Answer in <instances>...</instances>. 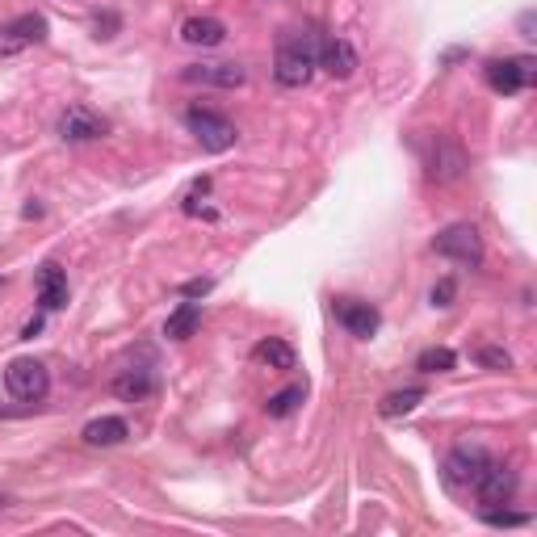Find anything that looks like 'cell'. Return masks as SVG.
I'll list each match as a JSON object with an SVG mask.
<instances>
[{
	"instance_id": "5bb4252c",
	"label": "cell",
	"mask_w": 537,
	"mask_h": 537,
	"mask_svg": "<svg viewBox=\"0 0 537 537\" xmlns=\"http://www.w3.org/2000/svg\"><path fill=\"white\" fill-rule=\"evenodd\" d=\"M38 303H42V311L68 307V273H63L55 261H47L38 269Z\"/></svg>"
},
{
	"instance_id": "6da1fadb",
	"label": "cell",
	"mask_w": 537,
	"mask_h": 537,
	"mask_svg": "<svg viewBox=\"0 0 537 537\" xmlns=\"http://www.w3.org/2000/svg\"><path fill=\"white\" fill-rule=\"evenodd\" d=\"M319 68V42L303 30H290L282 34V42H277V55H273V76L277 84H286V89H303V84H311Z\"/></svg>"
},
{
	"instance_id": "ac0fdd59",
	"label": "cell",
	"mask_w": 537,
	"mask_h": 537,
	"mask_svg": "<svg viewBox=\"0 0 537 537\" xmlns=\"http://www.w3.org/2000/svg\"><path fill=\"white\" fill-rule=\"evenodd\" d=\"M252 361L269 365V370H294V365H298V353H294V345H286V340L269 336V340H261V345L252 349Z\"/></svg>"
},
{
	"instance_id": "8fae6325",
	"label": "cell",
	"mask_w": 537,
	"mask_h": 537,
	"mask_svg": "<svg viewBox=\"0 0 537 537\" xmlns=\"http://www.w3.org/2000/svg\"><path fill=\"white\" fill-rule=\"evenodd\" d=\"M181 76L189 84H210V89H240V84H248V72L240 63H193Z\"/></svg>"
},
{
	"instance_id": "d6986e66",
	"label": "cell",
	"mask_w": 537,
	"mask_h": 537,
	"mask_svg": "<svg viewBox=\"0 0 537 537\" xmlns=\"http://www.w3.org/2000/svg\"><path fill=\"white\" fill-rule=\"evenodd\" d=\"M198 328H202V307H198V303H181L173 315H168L164 336H168V340H189Z\"/></svg>"
},
{
	"instance_id": "4fadbf2b",
	"label": "cell",
	"mask_w": 537,
	"mask_h": 537,
	"mask_svg": "<svg viewBox=\"0 0 537 537\" xmlns=\"http://www.w3.org/2000/svg\"><path fill=\"white\" fill-rule=\"evenodd\" d=\"M319 68H324L328 76L336 80H349L357 72V51L349 38H328L324 47H319Z\"/></svg>"
},
{
	"instance_id": "2e32d148",
	"label": "cell",
	"mask_w": 537,
	"mask_h": 537,
	"mask_svg": "<svg viewBox=\"0 0 537 537\" xmlns=\"http://www.w3.org/2000/svg\"><path fill=\"white\" fill-rule=\"evenodd\" d=\"M80 437L89 441V445H97V449H110V445H122L126 437H131V424H126L122 416H101V420L84 424Z\"/></svg>"
},
{
	"instance_id": "5b68a950",
	"label": "cell",
	"mask_w": 537,
	"mask_h": 537,
	"mask_svg": "<svg viewBox=\"0 0 537 537\" xmlns=\"http://www.w3.org/2000/svg\"><path fill=\"white\" fill-rule=\"evenodd\" d=\"M433 252L445 256V261L466 265V269H479V265H483V240H479V231L470 227V223L445 227L437 240H433Z\"/></svg>"
},
{
	"instance_id": "52a82bcc",
	"label": "cell",
	"mask_w": 537,
	"mask_h": 537,
	"mask_svg": "<svg viewBox=\"0 0 537 537\" xmlns=\"http://www.w3.org/2000/svg\"><path fill=\"white\" fill-rule=\"evenodd\" d=\"M42 38H47V17L21 13V17L9 21V26H0V59L21 55V51L34 47V42H42Z\"/></svg>"
},
{
	"instance_id": "4316f807",
	"label": "cell",
	"mask_w": 537,
	"mask_h": 537,
	"mask_svg": "<svg viewBox=\"0 0 537 537\" xmlns=\"http://www.w3.org/2000/svg\"><path fill=\"white\" fill-rule=\"evenodd\" d=\"M38 332H42V315H34V319H30V324H26V328H21V340H34Z\"/></svg>"
},
{
	"instance_id": "cb8c5ba5",
	"label": "cell",
	"mask_w": 537,
	"mask_h": 537,
	"mask_svg": "<svg viewBox=\"0 0 537 537\" xmlns=\"http://www.w3.org/2000/svg\"><path fill=\"white\" fill-rule=\"evenodd\" d=\"M475 361H479V365H487V370H512V357H508L504 349H496V345L475 349Z\"/></svg>"
},
{
	"instance_id": "ba28073f",
	"label": "cell",
	"mask_w": 537,
	"mask_h": 537,
	"mask_svg": "<svg viewBox=\"0 0 537 537\" xmlns=\"http://www.w3.org/2000/svg\"><path fill=\"white\" fill-rule=\"evenodd\" d=\"M105 131H110V122L93 114L89 105H68V110L59 114V139H68V143H93Z\"/></svg>"
},
{
	"instance_id": "e0dca14e",
	"label": "cell",
	"mask_w": 537,
	"mask_h": 537,
	"mask_svg": "<svg viewBox=\"0 0 537 537\" xmlns=\"http://www.w3.org/2000/svg\"><path fill=\"white\" fill-rule=\"evenodd\" d=\"M152 391H156V374L152 370H139V365H135V370H122L114 378V395L126 399V403H139V399H147Z\"/></svg>"
},
{
	"instance_id": "9a60e30c",
	"label": "cell",
	"mask_w": 537,
	"mask_h": 537,
	"mask_svg": "<svg viewBox=\"0 0 537 537\" xmlns=\"http://www.w3.org/2000/svg\"><path fill=\"white\" fill-rule=\"evenodd\" d=\"M181 42H189V47H223L227 26L219 17H189L181 26Z\"/></svg>"
},
{
	"instance_id": "44dd1931",
	"label": "cell",
	"mask_w": 537,
	"mask_h": 537,
	"mask_svg": "<svg viewBox=\"0 0 537 537\" xmlns=\"http://www.w3.org/2000/svg\"><path fill=\"white\" fill-rule=\"evenodd\" d=\"M303 399H307V382H290V386H282V391H277V395H269L265 412H269L273 420H286V416H290V412H294V407L303 403Z\"/></svg>"
},
{
	"instance_id": "9c48e42d",
	"label": "cell",
	"mask_w": 537,
	"mask_h": 537,
	"mask_svg": "<svg viewBox=\"0 0 537 537\" xmlns=\"http://www.w3.org/2000/svg\"><path fill=\"white\" fill-rule=\"evenodd\" d=\"M470 491H475V496H479V504H483V508L508 504V500H512V491H517V475H512V470H508L504 462H496V458H491V466L483 470V475H479V483L470 487Z\"/></svg>"
},
{
	"instance_id": "30bf717a",
	"label": "cell",
	"mask_w": 537,
	"mask_h": 537,
	"mask_svg": "<svg viewBox=\"0 0 537 537\" xmlns=\"http://www.w3.org/2000/svg\"><path fill=\"white\" fill-rule=\"evenodd\" d=\"M428 147H433V156H428L424 164H428V177L433 181H458L466 173V156H462L458 143H449L445 135H433Z\"/></svg>"
},
{
	"instance_id": "603a6c76",
	"label": "cell",
	"mask_w": 537,
	"mask_h": 537,
	"mask_svg": "<svg viewBox=\"0 0 537 537\" xmlns=\"http://www.w3.org/2000/svg\"><path fill=\"white\" fill-rule=\"evenodd\" d=\"M483 521L496 525V529H517V525H529V512H504L496 504V508H483Z\"/></svg>"
},
{
	"instance_id": "3957f363",
	"label": "cell",
	"mask_w": 537,
	"mask_h": 537,
	"mask_svg": "<svg viewBox=\"0 0 537 537\" xmlns=\"http://www.w3.org/2000/svg\"><path fill=\"white\" fill-rule=\"evenodd\" d=\"M5 386H9V395L21 399V403H42L51 391V374H47V365L34 361V357H17L5 365Z\"/></svg>"
},
{
	"instance_id": "484cf974",
	"label": "cell",
	"mask_w": 537,
	"mask_h": 537,
	"mask_svg": "<svg viewBox=\"0 0 537 537\" xmlns=\"http://www.w3.org/2000/svg\"><path fill=\"white\" fill-rule=\"evenodd\" d=\"M210 286H214L210 277H198V282H185V286H181V294H185V298H202Z\"/></svg>"
},
{
	"instance_id": "7c38bea8",
	"label": "cell",
	"mask_w": 537,
	"mask_h": 537,
	"mask_svg": "<svg viewBox=\"0 0 537 537\" xmlns=\"http://www.w3.org/2000/svg\"><path fill=\"white\" fill-rule=\"evenodd\" d=\"M336 319H340V324H345L353 336H361V340H370V336L378 332V324H382L378 307L361 303V298H340V303H336Z\"/></svg>"
},
{
	"instance_id": "8992f818",
	"label": "cell",
	"mask_w": 537,
	"mask_h": 537,
	"mask_svg": "<svg viewBox=\"0 0 537 537\" xmlns=\"http://www.w3.org/2000/svg\"><path fill=\"white\" fill-rule=\"evenodd\" d=\"M483 76H487L491 93L512 97V93H521L525 84H533V59H491Z\"/></svg>"
},
{
	"instance_id": "7a4b0ae2",
	"label": "cell",
	"mask_w": 537,
	"mask_h": 537,
	"mask_svg": "<svg viewBox=\"0 0 537 537\" xmlns=\"http://www.w3.org/2000/svg\"><path fill=\"white\" fill-rule=\"evenodd\" d=\"M185 126H189V135L206 147V152H231L235 139H240L235 122L223 118L219 110H206V105H189V110H185Z\"/></svg>"
},
{
	"instance_id": "7402d4cb",
	"label": "cell",
	"mask_w": 537,
	"mask_h": 537,
	"mask_svg": "<svg viewBox=\"0 0 537 537\" xmlns=\"http://www.w3.org/2000/svg\"><path fill=\"white\" fill-rule=\"evenodd\" d=\"M458 365V353L454 349H445V345H433V349H424L416 357V370L420 374H449Z\"/></svg>"
},
{
	"instance_id": "277c9868",
	"label": "cell",
	"mask_w": 537,
	"mask_h": 537,
	"mask_svg": "<svg viewBox=\"0 0 537 537\" xmlns=\"http://www.w3.org/2000/svg\"><path fill=\"white\" fill-rule=\"evenodd\" d=\"M491 466V454L483 445H475V441H462V445H454L449 449V458H445V483L454 487V491H470L479 483V475Z\"/></svg>"
},
{
	"instance_id": "d4e9b609",
	"label": "cell",
	"mask_w": 537,
	"mask_h": 537,
	"mask_svg": "<svg viewBox=\"0 0 537 537\" xmlns=\"http://www.w3.org/2000/svg\"><path fill=\"white\" fill-rule=\"evenodd\" d=\"M454 294H458L454 277H445V282H437V286H433V294H428V298H433V307H449V303H454Z\"/></svg>"
},
{
	"instance_id": "ffe728a7",
	"label": "cell",
	"mask_w": 537,
	"mask_h": 537,
	"mask_svg": "<svg viewBox=\"0 0 537 537\" xmlns=\"http://www.w3.org/2000/svg\"><path fill=\"white\" fill-rule=\"evenodd\" d=\"M424 403V386H407V391H391L382 403H378V412L386 416V420H399V416H407V412H416V407Z\"/></svg>"
}]
</instances>
